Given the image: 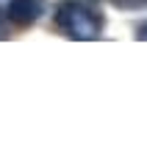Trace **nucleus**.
Listing matches in <instances>:
<instances>
[{
	"mask_svg": "<svg viewBox=\"0 0 147 153\" xmlns=\"http://www.w3.org/2000/svg\"><path fill=\"white\" fill-rule=\"evenodd\" d=\"M53 22L56 28L69 39H78V42H89V39H97L103 33V14L95 11L92 6L81 3V0H61L56 6V14H53Z\"/></svg>",
	"mask_w": 147,
	"mask_h": 153,
	"instance_id": "obj_1",
	"label": "nucleus"
},
{
	"mask_svg": "<svg viewBox=\"0 0 147 153\" xmlns=\"http://www.w3.org/2000/svg\"><path fill=\"white\" fill-rule=\"evenodd\" d=\"M47 11V0H8L6 3V20L14 28H28Z\"/></svg>",
	"mask_w": 147,
	"mask_h": 153,
	"instance_id": "obj_2",
	"label": "nucleus"
},
{
	"mask_svg": "<svg viewBox=\"0 0 147 153\" xmlns=\"http://www.w3.org/2000/svg\"><path fill=\"white\" fill-rule=\"evenodd\" d=\"M114 6H119V8H125V11H133V8H139V6H144L147 0H111Z\"/></svg>",
	"mask_w": 147,
	"mask_h": 153,
	"instance_id": "obj_3",
	"label": "nucleus"
},
{
	"mask_svg": "<svg viewBox=\"0 0 147 153\" xmlns=\"http://www.w3.org/2000/svg\"><path fill=\"white\" fill-rule=\"evenodd\" d=\"M6 11H3V8H0V39H6Z\"/></svg>",
	"mask_w": 147,
	"mask_h": 153,
	"instance_id": "obj_4",
	"label": "nucleus"
},
{
	"mask_svg": "<svg viewBox=\"0 0 147 153\" xmlns=\"http://www.w3.org/2000/svg\"><path fill=\"white\" fill-rule=\"evenodd\" d=\"M136 36H142V39H147V25H144V28H142L139 33H136Z\"/></svg>",
	"mask_w": 147,
	"mask_h": 153,
	"instance_id": "obj_5",
	"label": "nucleus"
}]
</instances>
